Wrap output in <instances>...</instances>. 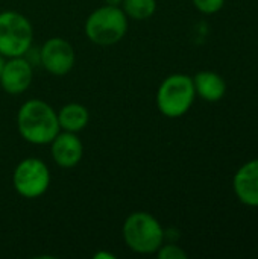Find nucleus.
I'll return each instance as SVG.
<instances>
[{
  "mask_svg": "<svg viewBox=\"0 0 258 259\" xmlns=\"http://www.w3.org/2000/svg\"><path fill=\"white\" fill-rule=\"evenodd\" d=\"M17 129L20 137L33 146L50 144L61 131L56 111L41 99H30L20 106Z\"/></svg>",
  "mask_w": 258,
  "mask_h": 259,
  "instance_id": "f257e3e1",
  "label": "nucleus"
},
{
  "mask_svg": "<svg viewBox=\"0 0 258 259\" xmlns=\"http://www.w3.org/2000/svg\"><path fill=\"white\" fill-rule=\"evenodd\" d=\"M123 241L129 250L138 255H152L164 243V229L161 223L146 211L129 214L122 228Z\"/></svg>",
  "mask_w": 258,
  "mask_h": 259,
  "instance_id": "f03ea898",
  "label": "nucleus"
},
{
  "mask_svg": "<svg viewBox=\"0 0 258 259\" xmlns=\"http://www.w3.org/2000/svg\"><path fill=\"white\" fill-rule=\"evenodd\" d=\"M128 27L129 18L120 6L103 5L87 17L84 30L93 44L108 47L120 42L125 38Z\"/></svg>",
  "mask_w": 258,
  "mask_h": 259,
  "instance_id": "7ed1b4c3",
  "label": "nucleus"
},
{
  "mask_svg": "<svg viewBox=\"0 0 258 259\" xmlns=\"http://www.w3.org/2000/svg\"><path fill=\"white\" fill-rule=\"evenodd\" d=\"M196 97L193 77L184 73L167 76L157 91V108L167 118H179L193 106Z\"/></svg>",
  "mask_w": 258,
  "mask_h": 259,
  "instance_id": "20e7f679",
  "label": "nucleus"
},
{
  "mask_svg": "<svg viewBox=\"0 0 258 259\" xmlns=\"http://www.w3.org/2000/svg\"><path fill=\"white\" fill-rule=\"evenodd\" d=\"M33 27L29 18L17 11L0 12V55L3 58L24 56L32 47Z\"/></svg>",
  "mask_w": 258,
  "mask_h": 259,
  "instance_id": "39448f33",
  "label": "nucleus"
},
{
  "mask_svg": "<svg viewBox=\"0 0 258 259\" xmlns=\"http://www.w3.org/2000/svg\"><path fill=\"white\" fill-rule=\"evenodd\" d=\"M50 170L40 158L21 159L12 171V187L23 199H38L44 196L50 187Z\"/></svg>",
  "mask_w": 258,
  "mask_h": 259,
  "instance_id": "423d86ee",
  "label": "nucleus"
},
{
  "mask_svg": "<svg viewBox=\"0 0 258 259\" xmlns=\"http://www.w3.org/2000/svg\"><path fill=\"white\" fill-rule=\"evenodd\" d=\"M40 64L52 76H65L76 64L75 47L65 38H49L40 49Z\"/></svg>",
  "mask_w": 258,
  "mask_h": 259,
  "instance_id": "0eeeda50",
  "label": "nucleus"
},
{
  "mask_svg": "<svg viewBox=\"0 0 258 259\" xmlns=\"http://www.w3.org/2000/svg\"><path fill=\"white\" fill-rule=\"evenodd\" d=\"M33 79V65L24 58H8L0 76V87L11 96H20L27 91Z\"/></svg>",
  "mask_w": 258,
  "mask_h": 259,
  "instance_id": "6e6552de",
  "label": "nucleus"
},
{
  "mask_svg": "<svg viewBox=\"0 0 258 259\" xmlns=\"http://www.w3.org/2000/svg\"><path fill=\"white\" fill-rule=\"evenodd\" d=\"M49 146L53 162L61 168H73L82 161L84 144L78 134L59 131Z\"/></svg>",
  "mask_w": 258,
  "mask_h": 259,
  "instance_id": "1a4fd4ad",
  "label": "nucleus"
},
{
  "mask_svg": "<svg viewBox=\"0 0 258 259\" xmlns=\"http://www.w3.org/2000/svg\"><path fill=\"white\" fill-rule=\"evenodd\" d=\"M236 197L246 206L258 208V159L243 164L233 179Z\"/></svg>",
  "mask_w": 258,
  "mask_h": 259,
  "instance_id": "9d476101",
  "label": "nucleus"
},
{
  "mask_svg": "<svg viewBox=\"0 0 258 259\" xmlns=\"http://www.w3.org/2000/svg\"><path fill=\"white\" fill-rule=\"evenodd\" d=\"M193 85L196 96L207 102H219L227 93V83L224 77L214 71H199L193 76Z\"/></svg>",
  "mask_w": 258,
  "mask_h": 259,
  "instance_id": "9b49d317",
  "label": "nucleus"
},
{
  "mask_svg": "<svg viewBox=\"0 0 258 259\" xmlns=\"http://www.w3.org/2000/svg\"><path fill=\"white\" fill-rule=\"evenodd\" d=\"M56 115H58L59 129L73 134H79L81 131H84L90 121V112L87 106L78 102H70L64 105L56 112Z\"/></svg>",
  "mask_w": 258,
  "mask_h": 259,
  "instance_id": "f8f14e48",
  "label": "nucleus"
},
{
  "mask_svg": "<svg viewBox=\"0 0 258 259\" xmlns=\"http://www.w3.org/2000/svg\"><path fill=\"white\" fill-rule=\"evenodd\" d=\"M120 8L128 18L143 21L157 12V0H123Z\"/></svg>",
  "mask_w": 258,
  "mask_h": 259,
  "instance_id": "ddd939ff",
  "label": "nucleus"
},
{
  "mask_svg": "<svg viewBox=\"0 0 258 259\" xmlns=\"http://www.w3.org/2000/svg\"><path fill=\"white\" fill-rule=\"evenodd\" d=\"M157 256L160 259H187V253L175 243H163V246L157 250Z\"/></svg>",
  "mask_w": 258,
  "mask_h": 259,
  "instance_id": "4468645a",
  "label": "nucleus"
},
{
  "mask_svg": "<svg viewBox=\"0 0 258 259\" xmlns=\"http://www.w3.org/2000/svg\"><path fill=\"white\" fill-rule=\"evenodd\" d=\"M192 2L199 12L207 15L219 12L225 5V0H192Z\"/></svg>",
  "mask_w": 258,
  "mask_h": 259,
  "instance_id": "2eb2a0df",
  "label": "nucleus"
},
{
  "mask_svg": "<svg viewBox=\"0 0 258 259\" xmlns=\"http://www.w3.org/2000/svg\"><path fill=\"white\" fill-rule=\"evenodd\" d=\"M94 259H116V255L111 253V252H97L94 253Z\"/></svg>",
  "mask_w": 258,
  "mask_h": 259,
  "instance_id": "dca6fc26",
  "label": "nucleus"
},
{
  "mask_svg": "<svg viewBox=\"0 0 258 259\" xmlns=\"http://www.w3.org/2000/svg\"><path fill=\"white\" fill-rule=\"evenodd\" d=\"M123 0H105V5H109V6H122Z\"/></svg>",
  "mask_w": 258,
  "mask_h": 259,
  "instance_id": "f3484780",
  "label": "nucleus"
},
{
  "mask_svg": "<svg viewBox=\"0 0 258 259\" xmlns=\"http://www.w3.org/2000/svg\"><path fill=\"white\" fill-rule=\"evenodd\" d=\"M5 61H6V58H3V56L0 55V76H2V71H3V67H5Z\"/></svg>",
  "mask_w": 258,
  "mask_h": 259,
  "instance_id": "a211bd4d",
  "label": "nucleus"
}]
</instances>
